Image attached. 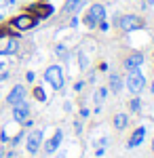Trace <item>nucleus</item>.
I'll list each match as a JSON object with an SVG mask.
<instances>
[{"instance_id": "nucleus-11", "label": "nucleus", "mask_w": 154, "mask_h": 158, "mask_svg": "<svg viewBox=\"0 0 154 158\" xmlns=\"http://www.w3.org/2000/svg\"><path fill=\"white\" fill-rule=\"evenodd\" d=\"M143 137H146V129L139 127V129H135V131H133V135H131V139H129V143H127V146H129V148H137L143 141Z\"/></svg>"}, {"instance_id": "nucleus-13", "label": "nucleus", "mask_w": 154, "mask_h": 158, "mask_svg": "<svg viewBox=\"0 0 154 158\" xmlns=\"http://www.w3.org/2000/svg\"><path fill=\"white\" fill-rule=\"evenodd\" d=\"M120 89H122V80H120V76H118V74H112V76H110V91H112V93H118Z\"/></svg>"}, {"instance_id": "nucleus-8", "label": "nucleus", "mask_w": 154, "mask_h": 158, "mask_svg": "<svg viewBox=\"0 0 154 158\" xmlns=\"http://www.w3.org/2000/svg\"><path fill=\"white\" fill-rule=\"evenodd\" d=\"M34 23L36 19L32 15H19L13 19V27H17V30H30V27H34Z\"/></svg>"}, {"instance_id": "nucleus-1", "label": "nucleus", "mask_w": 154, "mask_h": 158, "mask_svg": "<svg viewBox=\"0 0 154 158\" xmlns=\"http://www.w3.org/2000/svg\"><path fill=\"white\" fill-rule=\"evenodd\" d=\"M104 19H106V9L101 4H91V9L87 13V17H84V23L89 27H97L99 21H104Z\"/></svg>"}, {"instance_id": "nucleus-14", "label": "nucleus", "mask_w": 154, "mask_h": 158, "mask_svg": "<svg viewBox=\"0 0 154 158\" xmlns=\"http://www.w3.org/2000/svg\"><path fill=\"white\" fill-rule=\"evenodd\" d=\"M127 124H129V118H127V114H116V116H114V127H116L118 131H122Z\"/></svg>"}, {"instance_id": "nucleus-20", "label": "nucleus", "mask_w": 154, "mask_h": 158, "mask_svg": "<svg viewBox=\"0 0 154 158\" xmlns=\"http://www.w3.org/2000/svg\"><path fill=\"white\" fill-rule=\"evenodd\" d=\"M99 27H101V30H108V23H106V19H104V21H99Z\"/></svg>"}, {"instance_id": "nucleus-24", "label": "nucleus", "mask_w": 154, "mask_h": 158, "mask_svg": "<svg viewBox=\"0 0 154 158\" xmlns=\"http://www.w3.org/2000/svg\"><path fill=\"white\" fill-rule=\"evenodd\" d=\"M152 152H154V139H152Z\"/></svg>"}, {"instance_id": "nucleus-25", "label": "nucleus", "mask_w": 154, "mask_h": 158, "mask_svg": "<svg viewBox=\"0 0 154 158\" xmlns=\"http://www.w3.org/2000/svg\"><path fill=\"white\" fill-rule=\"evenodd\" d=\"M152 93H154V82H152Z\"/></svg>"}, {"instance_id": "nucleus-23", "label": "nucleus", "mask_w": 154, "mask_h": 158, "mask_svg": "<svg viewBox=\"0 0 154 158\" xmlns=\"http://www.w3.org/2000/svg\"><path fill=\"white\" fill-rule=\"evenodd\" d=\"M146 2H148V4H154V0H146Z\"/></svg>"}, {"instance_id": "nucleus-17", "label": "nucleus", "mask_w": 154, "mask_h": 158, "mask_svg": "<svg viewBox=\"0 0 154 158\" xmlns=\"http://www.w3.org/2000/svg\"><path fill=\"white\" fill-rule=\"evenodd\" d=\"M17 51V40H11L9 44H6V49L2 51V53H15Z\"/></svg>"}, {"instance_id": "nucleus-5", "label": "nucleus", "mask_w": 154, "mask_h": 158, "mask_svg": "<svg viewBox=\"0 0 154 158\" xmlns=\"http://www.w3.org/2000/svg\"><path fill=\"white\" fill-rule=\"evenodd\" d=\"M13 118H15L17 122H25L28 118H30V106H28L25 99L13 106Z\"/></svg>"}, {"instance_id": "nucleus-16", "label": "nucleus", "mask_w": 154, "mask_h": 158, "mask_svg": "<svg viewBox=\"0 0 154 158\" xmlns=\"http://www.w3.org/2000/svg\"><path fill=\"white\" fill-rule=\"evenodd\" d=\"M36 11H38V15H42V17H49L53 13V9L51 6H36Z\"/></svg>"}, {"instance_id": "nucleus-22", "label": "nucleus", "mask_w": 154, "mask_h": 158, "mask_svg": "<svg viewBox=\"0 0 154 158\" xmlns=\"http://www.w3.org/2000/svg\"><path fill=\"white\" fill-rule=\"evenodd\" d=\"M0 158H6V152H4V148H0Z\"/></svg>"}, {"instance_id": "nucleus-15", "label": "nucleus", "mask_w": 154, "mask_h": 158, "mask_svg": "<svg viewBox=\"0 0 154 158\" xmlns=\"http://www.w3.org/2000/svg\"><path fill=\"white\" fill-rule=\"evenodd\" d=\"M106 95H108V89H99V91L95 93V101H97V103H101V101L106 99Z\"/></svg>"}, {"instance_id": "nucleus-19", "label": "nucleus", "mask_w": 154, "mask_h": 158, "mask_svg": "<svg viewBox=\"0 0 154 158\" xmlns=\"http://www.w3.org/2000/svg\"><path fill=\"white\" fill-rule=\"evenodd\" d=\"M131 110H133V112L139 110V99H133V101H131Z\"/></svg>"}, {"instance_id": "nucleus-9", "label": "nucleus", "mask_w": 154, "mask_h": 158, "mask_svg": "<svg viewBox=\"0 0 154 158\" xmlns=\"http://www.w3.org/2000/svg\"><path fill=\"white\" fill-rule=\"evenodd\" d=\"M142 63H143V55H142V53H133V55H129V57L125 59V70H129V72L139 70Z\"/></svg>"}, {"instance_id": "nucleus-21", "label": "nucleus", "mask_w": 154, "mask_h": 158, "mask_svg": "<svg viewBox=\"0 0 154 158\" xmlns=\"http://www.w3.org/2000/svg\"><path fill=\"white\" fill-rule=\"evenodd\" d=\"M6 78H9V72H2V74H0V80H6Z\"/></svg>"}, {"instance_id": "nucleus-6", "label": "nucleus", "mask_w": 154, "mask_h": 158, "mask_svg": "<svg viewBox=\"0 0 154 158\" xmlns=\"http://www.w3.org/2000/svg\"><path fill=\"white\" fill-rule=\"evenodd\" d=\"M40 143H42V131H32V133L28 135V143H25V148H28L30 154H36V152L40 150Z\"/></svg>"}, {"instance_id": "nucleus-4", "label": "nucleus", "mask_w": 154, "mask_h": 158, "mask_svg": "<svg viewBox=\"0 0 154 158\" xmlns=\"http://www.w3.org/2000/svg\"><path fill=\"white\" fill-rule=\"evenodd\" d=\"M142 25H143V21L137 15H125V17H120V27H122L125 32H135V30H139Z\"/></svg>"}, {"instance_id": "nucleus-26", "label": "nucleus", "mask_w": 154, "mask_h": 158, "mask_svg": "<svg viewBox=\"0 0 154 158\" xmlns=\"http://www.w3.org/2000/svg\"><path fill=\"white\" fill-rule=\"evenodd\" d=\"M2 68H4V65H2V63H0V70H2Z\"/></svg>"}, {"instance_id": "nucleus-2", "label": "nucleus", "mask_w": 154, "mask_h": 158, "mask_svg": "<svg viewBox=\"0 0 154 158\" xmlns=\"http://www.w3.org/2000/svg\"><path fill=\"white\" fill-rule=\"evenodd\" d=\"M143 86H146V78H143V74L139 72V70H133V72H129V76H127V89H129L131 93H142Z\"/></svg>"}, {"instance_id": "nucleus-18", "label": "nucleus", "mask_w": 154, "mask_h": 158, "mask_svg": "<svg viewBox=\"0 0 154 158\" xmlns=\"http://www.w3.org/2000/svg\"><path fill=\"white\" fill-rule=\"evenodd\" d=\"M34 95H36L38 101H45V99H47V95H45V91H42V89H34Z\"/></svg>"}, {"instance_id": "nucleus-3", "label": "nucleus", "mask_w": 154, "mask_h": 158, "mask_svg": "<svg viewBox=\"0 0 154 158\" xmlns=\"http://www.w3.org/2000/svg\"><path fill=\"white\" fill-rule=\"evenodd\" d=\"M45 78L49 80V85L53 86L55 91H59L61 86H63V72H61L59 65H51V68H47Z\"/></svg>"}, {"instance_id": "nucleus-7", "label": "nucleus", "mask_w": 154, "mask_h": 158, "mask_svg": "<svg viewBox=\"0 0 154 158\" xmlns=\"http://www.w3.org/2000/svg\"><path fill=\"white\" fill-rule=\"evenodd\" d=\"M24 99H25V89H24V85H15L11 89V93H9V97H6V103L15 106V103H19V101H24Z\"/></svg>"}, {"instance_id": "nucleus-12", "label": "nucleus", "mask_w": 154, "mask_h": 158, "mask_svg": "<svg viewBox=\"0 0 154 158\" xmlns=\"http://www.w3.org/2000/svg\"><path fill=\"white\" fill-rule=\"evenodd\" d=\"M84 4H87V0H68L66 6H63V13H68V15L70 13H78Z\"/></svg>"}, {"instance_id": "nucleus-10", "label": "nucleus", "mask_w": 154, "mask_h": 158, "mask_svg": "<svg viewBox=\"0 0 154 158\" xmlns=\"http://www.w3.org/2000/svg\"><path fill=\"white\" fill-rule=\"evenodd\" d=\"M61 139H63V133H61V131H57V133H55V135H53V137H51V139L47 141V146H45V152H47V154H53V152L59 148Z\"/></svg>"}]
</instances>
